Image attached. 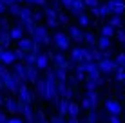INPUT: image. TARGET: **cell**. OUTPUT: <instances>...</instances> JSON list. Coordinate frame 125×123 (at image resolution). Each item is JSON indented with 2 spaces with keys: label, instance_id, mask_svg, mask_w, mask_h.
Returning <instances> with one entry per match:
<instances>
[{
  "label": "cell",
  "instance_id": "15",
  "mask_svg": "<svg viewBox=\"0 0 125 123\" xmlns=\"http://www.w3.org/2000/svg\"><path fill=\"white\" fill-rule=\"evenodd\" d=\"M69 36H71L74 42H83L85 33H83V31H80L78 25H71V27H69Z\"/></svg>",
  "mask_w": 125,
  "mask_h": 123
},
{
  "label": "cell",
  "instance_id": "12",
  "mask_svg": "<svg viewBox=\"0 0 125 123\" xmlns=\"http://www.w3.org/2000/svg\"><path fill=\"white\" fill-rule=\"evenodd\" d=\"M69 105H71V100L67 98H60L58 103H56V109H58V114L60 116H69Z\"/></svg>",
  "mask_w": 125,
  "mask_h": 123
},
{
  "label": "cell",
  "instance_id": "27",
  "mask_svg": "<svg viewBox=\"0 0 125 123\" xmlns=\"http://www.w3.org/2000/svg\"><path fill=\"white\" fill-rule=\"evenodd\" d=\"M116 35V27H114V25H111V24H105V25H103V27H102V36H114Z\"/></svg>",
  "mask_w": 125,
  "mask_h": 123
},
{
  "label": "cell",
  "instance_id": "31",
  "mask_svg": "<svg viewBox=\"0 0 125 123\" xmlns=\"http://www.w3.org/2000/svg\"><path fill=\"white\" fill-rule=\"evenodd\" d=\"M80 105H82V109H87V111H93V109H94L93 101L89 100V96H87V94H85L83 98H82V101H80Z\"/></svg>",
  "mask_w": 125,
  "mask_h": 123
},
{
  "label": "cell",
  "instance_id": "28",
  "mask_svg": "<svg viewBox=\"0 0 125 123\" xmlns=\"http://www.w3.org/2000/svg\"><path fill=\"white\" fill-rule=\"evenodd\" d=\"M54 65H58V67H67V63L69 60H65V56H63L62 53H58V54H54Z\"/></svg>",
  "mask_w": 125,
  "mask_h": 123
},
{
  "label": "cell",
  "instance_id": "13",
  "mask_svg": "<svg viewBox=\"0 0 125 123\" xmlns=\"http://www.w3.org/2000/svg\"><path fill=\"white\" fill-rule=\"evenodd\" d=\"M107 6H109V9L113 15H123L125 13V4L123 2H114V0H109L107 2Z\"/></svg>",
  "mask_w": 125,
  "mask_h": 123
},
{
  "label": "cell",
  "instance_id": "45",
  "mask_svg": "<svg viewBox=\"0 0 125 123\" xmlns=\"http://www.w3.org/2000/svg\"><path fill=\"white\" fill-rule=\"evenodd\" d=\"M107 121H109V123H122V120H120V114H111V116L107 118Z\"/></svg>",
  "mask_w": 125,
  "mask_h": 123
},
{
  "label": "cell",
  "instance_id": "16",
  "mask_svg": "<svg viewBox=\"0 0 125 123\" xmlns=\"http://www.w3.org/2000/svg\"><path fill=\"white\" fill-rule=\"evenodd\" d=\"M105 109H107L109 114H120L122 112V105H120L116 100H107L105 101Z\"/></svg>",
  "mask_w": 125,
  "mask_h": 123
},
{
  "label": "cell",
  "instance_id": "50",
  "mask_svg": "<svg viewBox=\"0 0 125 123\" xmlns=\"http://www.w3.org/2000/svg\"><path fill=\"white\" fill-rule=\"evenodd\" d=\"M0 123H9V120H7V114L0 111Z\"/></svg>",
  "mask_w": 125,
  "mask_h": 123
},
{
  "label": "cell",
  "instance_id": "19",
  "mask_svg": "<svg viewBox=\"0 0 125 123\" xmlns=\"http://www.w3.org/2000/svg\"><path fill=\"white\" fill-rule=\"evenodd\" d=\"M11 40H13L11 31H0V45H2L4 49H9Z\"/></svg>",
  "mask_w": 125,
  "mask_h": 123
},
{
  "label": "cell",
  "instance_id": "33",
  "mask_svg": "<svg viewBox=\"0 0 125 123\" xmlns=\"http://www.w3.org/2000/svg\"><path fill=\"white\" fill-rule=\"evenodd\" d=\"M33 13H34V11L29 9V6H24V7H22V11H20V18H22V20H25V18H31V16H33Z\"/></svg>",
  "mask_w": 125,
  "mask_h": 123
},
{
  "label": "cell",
  "instance_id": "8",
  "mask_svg": "<svg viewBox=\"0 0 125 123\" xmlns=\"http://www.w3.org/2000/svg\"><path fill=\"white\" fill-rule=\"evenodd\" d=\"M15 60H16L15 51H11V49L2 51V54H0V63H4V65H15Z\"/></svg>",
  "mask_w": 125,
  "mask_h": 123
},
{
  "label": "cell",
  "instance_id": "61",
  "mask_svg": "<svg viewBox=\"0 0 125 123\" xmlns=\"http://www.w3.org/2000/svg\"><path fill=\"white\" fill-rule=\"evenodd\" d=\"M123 85H125V82H123Z\"/></svg>",
  "mask_w": 125,
  "mask_h": 123
},
{
  "label": "cell",
  "instance_id": "60",
  "mask_svg": "<svg viewBox=\"0 0 125 123\" xmlns=\"http://www.w3.org/2000/svg\"><path fill=\"white\" fill-rule=\"evenodd\" d=\"M18 2H20V4H22V2H24V0H18Z\"/></svg>",
  "mask_w": 125,
  "mask_h": 123
},
{
  "label": "cell",
  "instance_id": "6",
  "mask_svg": "<svg viewBox=\"0 0 125 123\" xmlns=\"http://www.w3.org/2000/svg\"><path fill=\"white\" fill-rule=\"evenodd\" d=\"M20 85H22L20 78H16V76L11 73V76L6 80V89L11 92V94H18V91H20Z\"/></svg>",
  "mask_w": 125,
  "mask_h": 123
},
{
  "label": "cell",
  "instance_id": "11",
  "mask_svg": "<svg viewBox=\"0 0 125 123\" xmlns=\"http://www.w3.org/2000/svg\"><path fill=\"white\" fill-rule=\"evenodd\" d=\"M38 67L36 65H27V71H25V76H27V82L29 83H36L38 78H40V73H38Z\"/></svg>",
  "mask_w": 125,
  "mask_h": 123
},
{
  "label": "cell",
  "instance_id": "35",
  "mask_svg": "<svg viewBox=\"0 0 125 123\" xmlns=\"http://www.w3.org/2000/svg\"><path fill=\"white\" fill-rule=\"evenodd\" d=\"M98 87H100V85H98V82H96V80L87 78V82H85V89H87V91H96Z\"/></svg>",
  "mask_w": 125,
  "mask_h": 123
},
{
  "label": "cell",
  "instance_id": "5",
  "mask_svg": "<svg viewBox=\"0 0 125 123\" xmlns=\"http://www.w3.org/2000/svg\"><path fill=\"white\" fill-rule=\"evenodd\" d=\"M98 67L102 69L103 74H113L116 73V69H118V63H116V60H111V58H103V60L98 62Z\"/></svg>",
  "mask_w": 125,
  "mask_h": 123
},
{
  "label": "cell",
  "instance_id": "24",
  "mask_svg": "<svg viewBox=\"0 0 125 123\" xmlns=\"http://www.w3.org/2000/svg\"><path fill=\"white\" fill-rule=\"evenodd\" d=\"M80 107H82V105L78 103V101H73L71 100V105H69V118H78Z\"/></svg>",
  "mask_w": 125,
  "mask_h": 123
},
{
  "label": "cell",
  "instance_id": "23",
  "mask_svg": "<svg viewBox=\"0 0 125 123\" xmlns=\"http://www.w3.org/2000/svg\"><path fill=\"white\" fill-rule=\"evenodd\" d=\"M7 107V111L11 114H18V100L15 98H6V103H4Z\"/></svg>",
  "mask_w": 125,
  "mask_h": 123
},
{
  "label": "cell",
  "instance_id": "29",
  "mask_svg": "<svg viewBox=\"0 0 125 123\" xmlns=\"http://www.w3.org/2000/svg\"><path fill=\"white\" fill-rule=\"evenodd\" d=\"M7 11H9V15H13V16H20L22 6H20V2H15V4H11V6L7 7Z\"/></svg>",
  "mask_w": 125,
  "mask_h": 123
},
{
  "label": "cell",
  "instance_id": "46",
  "mask_svg": "<svg viewBox=\"0 0 125 123\" xmlns=\"http://www.w3.org/2000/svg\"><path fill=\"white\" fill-rule=\"evenodd\" d=\"M44 16H45L44 11H34V13H33V20H34V22H40Z\"/></svg>",
  "mask_w": 125,
  "mask_h": 123
},
{
  "label": "cell",
  "instance_id": "21",
  "mask_svg": "<svg viewBox=\"0 0 125 123\" xmlns=\"http://www.w3.org/2000/svg\"><path fill=\"white\" fill-rule=\"evenodd\" d=\"M85 7H87V6H85V2H83V0H74V2H73V7H71L69 11H71L74 16H78L80 13H83Z\"/></svg>",
  "mask_w": 125,
  "mask_h": 123
},
{
  "label": "cell",
  "instance_id": "49",
  "mask_svg": "<svg viewBox=\"0 0 125 123\" xmlns=\"http://www.w3.org/2000/svg\"><path fill=\"white\" fill-rule=\"evenodd\" d=\"M83 2H85V6H87V7H91V9H93V7H96L98 4H100V0H83Z\"/></svg>",
  "mask_w": 125,
  "mask_h": 123
},
{
  "label": "cell",
  "instance_id": "2",
  "mask_svg": "<svg viewBox=\"0 0 125 123\" xmlns=\"http://www.w3.org/2000/svg\"><path fill=\"white\" fill-rule=\"evenodd\" d=\"M47 27H49V25H38L36 31H34V35L31 38H33V40H36V42H40V44H44L45 47H49L51 42H53V36H49Z\"/></svg>",
  "mask_w": 125,
  "mask_h": 123
},
{
  "label": "cell",
  "instance_id": "7",
  "mask_svg": "<svg viewBox=\"0 0 125 123\" xmlns=\"http://www.w3.org/2000/svg\"><path fill=\"white\" fill-rule=\"evenodd\" d=\"M25 71H27V65H25L24 62H18V63H15V65H13V74H15L16 78H20V82H22V83H27Z\"/></svg>",
  "mask_w": 125,
  "mask_h": 123
},
{
  "label": "cell",
  "instance_id": "25",
  "mask_svg": "<svg viewBox=\"0 0 125 123\" xmlns=\"http://www.w3.org/2000/svg\"><path fill=\"white\" fill-rule=\"evenodd\" d=\"M111 38L109 36H100L98 38V49H102V51H107V49H111Z\"/></svg>",
  "mask_w": 125,
  "mask_h": 123
},
{
  "label": "cell",
  "instance_id": "58",
  "mask_svg": "<svg viewBox=\"0 0 125 123\" xmlns=\"http://www.w3.org/2000/svg\"><path fill=\"white\" fill-rule=\"evenodd\" d=\"M2 51H4V47H2V45H0V54H2Z\"/></svg>",
  "mask_w": 125,
  "mask_h": 123
},
{
  "label": "cell",
  "instance_id": "37",
  "mask_svg": "<svg viewBox=\"0 0 125 123\" xmlns=\"http://www.w3.org/2000/svg\"><path fill=\"white\" fill-rule=\"evenodd\" d=\"M36 56L38 54H34V53H27V58H25V65H36Z\"/></svg>",
  "mask_w": 125,
  "mask_h": 123
},
{
  "label": "cell",
  "instance_id": "32",
  "mask_svg": "<svg viewBox=\"0 0 125 123\" xmlns=\"http://www.w3.org/2000/svg\"><path fill=\"white\" fill-rule=\"evenodd\" d=\"M76 18H78V22H80V25H82V27H87V25L91 24V20H89V16L85 15V13H80V15L76 16Z\"/></svg>",
  "mask_w": 125,
  "mask_h": 123
},
{
  "label": "cell",
  "instance_id": "48",
  "mask_svg": "<svg viewBox=\"0 0 125 123\" xmlns=\"http://www.w3.org/2000/svg\"><path fill=\"white\" fill-rule=\"evenodd\" d=\"M116 36H118V40L122 42V44H125V31H123V27L116 31Z\"/></svg>",
  "mask_w": 125,
  "mask_h": 123
},
{
  "label": "cell",
  "instance_id": "3",
  "mask_svg": "<svg viewBox=\"0 0 125 123\" xmlns=\"http://www.w3.org/2000/svg\"><path fill=\"white\" fill-rule=\"evenodd\" d=\"M34 98H36V92L31 91L25 83H22V85H20V91H18V100L24 101V103H31V105H33Z\"/></svg>",
  "mask_w": 125,
  "mask_h": 123
},
{
  "label": "cell",
  "instance_id": "44",
  "mask_svg": "<svg viewBox=\"0 0 125 123\" xmlns=\"http://www.w3.org/2000/svg\"><path fill=\"white\" fill-rule=\"evenodd\" d=\"M114 60H116V63H118L120 67H125V53H120Z\"/></svg>",
  "mask_w": 125,
  "mask_h": 123
},
{
  "label": "cell",
  "instance_id": "38",
  "mask_svg": "<svg viewBox=\"0 0 125 123\" xmlns=\"http://www.w3.org/2000/svg\"><path fill=\"white\" fill-rule=\"evenodd\" d=\"M0 31H11V27H9V20L4 18V16H0Z\"/></svg>",
  "mask_w": 125,
  "mask_h": 123
},
{
  "label": "cell",
  "instance_id": "56",
  "mask_svg": "<svg viewBox=\"0 0 125 123\" xmlns=\"http://www.w3.org/2000/svg\"><path fill=\"white\" fill-rule=\"evenodd\" d=\"M67 123H80V121H78V118H69Z\"/></svg>",
  "mask_w": 125,
  "mask_h": 123
},
{
  "label": "cell",
  "instance_id": "55",
  "mask_svg": "<svg viewBox=\"0 0 125 123\" xmlns=\"http://www.w3.org/2000/svg\"><path fill=\"white\" fill-rule=\"evenodd\" d=\"M2 2H4V4H6V6H7V7H9V6H11V4H15V2H18V0H2Z\"/></svg>",
  "mask_w": 125,
  "mask_h": 123
},
{
  "label": "cell",
  "instance_id": "30",
  "mask_svg": "<svg viewBox=\"0 0 125 123\" xmlns=\"http://www.w3.org/2000/svg\"><path fill=\"white\" fill-rule=\"evenodd\" d=\"M109 24L114 25L116 29H122L123 27V22H122V16H120V15H113V16H111V20H109Z\"/></svg>",
  "mask_w": 125,
  "mask_h": 123
},
{
  "label": "cell",
  "instance_id": "54",
  "mask_svg": "<svg viewBox=\"0 0 125 123\" xmlns=\"http://www.w3.org/2000/svg\"><path fill=\"white\" fill-rule=\"evenodd\" d=\"M9 123H24V120H22V118H11Z\"/></svg>",
  "mask_w": 125,
  "mask_h": 123
},
{
  "label": "cell",
  "instance_id": "34",
  "mask_svg": "<svg viewBox=\"0 0 125 123\" xmlns=\"http://www.w3.org/2000/svg\"><path fill=\"white\" fill-rule=\"evenodd\" d=\"M98 118H100V116H98L96 109H93V111L87 114V120H85V123H96V121H98Z\"/></svg>",
  "mask_w": 125,
  "mask_h": 123
},
{
  "label": "cell",
  "instance_id": "52",
  "mask_svg": "<svg viewBox=\"0 0 125 123\" xmlns=\"http://www.w3.org/2000/svg\"><path fill=\"white\" fill-rule=\"evenodd\" d=\"M73 2H74V0H62V4L67 7V9H71V7H73Z\"/></svg>",
  "mask_w": 125,
  "mask_h": 123
},
{
  "label": "cell",
  "instance_id": "9",
  "mask_svg": "<svg viewBox=\"0 0 125 123\" xmlns=\"http://www.w3.org/2000/svg\"><path fill=\"white\" fill-rule=\"evenodd\" d=\"M34 92H36V96H40V98H47V80L45 78H38V82L34 83Z\"/></svg>",
  "mask_w": 125,
  "mask_h": 123
},
{
  "label": "cell",
  "instance_id": "53",
  "mask_svg": "<svg viewBox=\"0 0 125 123\" xmlns=\"http://www.w3.org/2000/svg\"><path fill=\"white\" fill-rule=\"evenodd\" d=\"M6 7H7V6L2 2V0H0V15H4V13H6Z\"/></svg>",
  "mask_w": 125,
  "mask_h": 123
},
{
  "label": "cell",
  "instance_id": "10",
  "mask_svg": "<svg viewBox=\"0 0 125 123\" xmlns=\"http://www.w3.org/2000/svg\"><path fill=\"white\" fill-rule=\"evenodd\" d=\"M93 13H94V16H98V18H103V16L113 15V13H111V9H109V6H107V2H105V4L100 2L96 7H93Z\"/></svg>",
  "mask_w": 125,
  "mask_h": 123
},
{
  "label": "cell",
  "instance_id": "36",
  "mask_svg": "<svg viewBox=\"0 0 125 123\" xmlns=\"http://www.w3.org/2000/svg\"><path fill=\"white\" fill-rule=\"evenodd\" d=\"M85 94L89 96V100L93 101L94 109H96V107H98V92H96V91H87V92H85Z\"/></svg>",
  "mask_w": 125,
  "mask_h": 123
},
{
  "label": "cell",
  "instance_id": "40",
  "mask_svg": "<svg viewBox=\"0 0 125 123\" xmlns=\"http://www.w3.org/2000/svg\"><path fill=\"white\" fill-rule=\"evenodd\" d=\"M58 20H60V25H67L69 24V16L65 15V11H60L58 13Z\"/></svg>",
  "mask_w": 125,
  "mask_h": 123
},
{
  "label": "cell",
  "instance_id": "20",
  "mask_svg": "<svg viewBox=\"0 0 125 123\" xmlns=\"http://www.w3.org/2000/svg\"><path fill=\"white\" fill-rule=\"evenodd\" d=\"M83 42H85L87 47H98V38L94 36V33H91V31H85Z\"/></svg>",
  "mask_w": 125,
  "mask_h": 123
},
{
  "label": "cell",
  "instance_id": "22",
  "mask_svg": "<svg viewBox=\"0 0 125 123\" xmlns=\"http://www.w3.org/2000/svg\"><path fill=\"white\" fill-rule=\"evenodd\" d=\"M71 60H73V62H76V63L85 62V58H83V49H82V47H74V49H71Z\"/></svg>",
  "mask_w": 125,
  "mask_h": 123
},
{
  "label": "cell",
  "instance_id": "41",
  "mask_svg": "<svg viewBox=\"0 0 125 123\" xmlns=\"http://www.w3.org/2000/svg\"><path fill=\"white\" fill-rule=\"evenodd\" d=\"M36 116H38V123H51V121L45 118V112L42 111V109H38V111H36Z\"/></svg>",
  "mask_w": 125,
  "mask_h": 123
},
{
  "label": "cell",
  "instance_id": "39",
  "mask_svg": "<svg viewBox=\"0 0 125 123\" xmlns=\"http://www.w3.org/2000/svg\"><path fill=\"white\" fill-rule=\"evenodd\" d=\"M114 76H116V80H120V82H125V67H118Z\"/></svg>",
  "mask_w": 125,
  "mask_h": 123
},
{
  "label": "cell",
  "instance_id": "18",
  "mask_svg": "<svg viewBox=\"0 0 125 123\" xmlns=\"http://www.w3.org/2000/svg\"><path fill=\"white\" fill-rule=\"evenodd\" d=\"M54 74H56V80H58V82H67V80H69V69H67V67H58V65H54Z\"/></svg>",
  "mask_w": 125,
  "mask_h": 123
},
{
  "label": "cell",
  "instance_id": "26",
  "mask_svg": "<svg viewBox=\"0 0 125 123\" xmlns=\"http://www.w3.org/2000/svg\"><path fill=\"white\" fill-rule=\"evenodd\" d=\"M24 27H20V25H13L11 27V36L13 40H20V38H24Z\"/></svg>",
  "mask_w": 125,
  "mask_h": 123
},
{
  "label": "cell",
  "instance_id": "42",
  "mask_svg": "<svg viewBox=\"0 0 125 123\" xmlns=\"http://www.w3.org/2000/svg\"><path fill=\"white\" fill-rule=\"evenodd\" d=\"M15 54H16V60H20V62H25V58H27V53H25V51H22L20 47L15 51Z\"/></svg>",
  "mask_w": 125,
  "mask_h": 123
},
{
  "label": "cell",
  "instance_id": "4",
  "mask_svg": "<svg viewBox=\"0 0 125 123\" xmlns=\"http://www.w3.org/2000/svg\"><path fill=\"white\" fill-rule=\"evenodd\" d=\"M58 13L54 7H44V15H45V18H47V25L49 27H53V29H56L58 25H60V20H58Z\"/></svg>",
  "mask_w": 125,
  "mask_h": 123
},
{
  "label": "cell",
  "instance_id": "1",
  "mask_svg": "<svg viewBox=\"0 0 125 123\" xmlns=\"http://www.w3.org/2000/svg\"><path fill=\"white\" fill-rule=\"evenodd\" d=\"M71 40L73 38L69 35H65V33H62V31H54L53 33V45L58 51H67L71 47Z\"/></svg>",
  "mask_w": 125,
  "mask_h": 123
},
{
  "label": "cell",
  "instance_id": "51",
  "mask_svg": "<svg viewBox=\"0 0 125 123\" xmlns=\"http://www.w3.org/2000/svg\"><path fill=\"white\" fill-rule=\"evenodd\" d=\"M60 6H63V4H62V0H54V2H53V6H51V7H54L56 11H60Z\"/></svg>",
  "mask_w": 125,
  "mask_h": 123
},
{
  "label": "cell",
  "instance_id": "62",
  "mask_svg": "<svg viewBox=\"0 0 125 123\" xmlns=\"http://www.w3.org/2000/svg\"><path fill=\"white\" fill-rule=\"evenodd\" d=\"M123 116H125V114H123Z\"/></svg>",
  "mask_w": 125,
  "mask_h": 123
},
{
  "label": "cell",
  "instance_id": "43",
  "mask_svg": "<svg viewBox=\"0 0 125 123\" xmlns=\"http://www.w3.org/2000/svg\"><path fill=\"white\" fill-rule=\"evenodd\" d=\"M47 0H24L25 6H45Z\"/></svg>",
  "mask_w": 125,
  "mask_h": 123
},
{
  "label": "cell",
  "instance_id": "57",
  "mask_svg": "<svg viewBox=\"0 0 125 123\" xmlns=\"http://www.w3.org/2000/svg\"><path fill=\"white\" fill-rule=\"evenodd\" d=\"M4 103H6V100H4V98H2V94H0V105H4Z\"/></svg>",
  "mask_w": 125,
  "mask_h": 123
},
{
  "label": "cell",
  "instance_id": "14",
  "mask_svg": "<svg viewBox=\"0 0 125 123\" xmlns=\"http://www.w3.org/2000/svg\"><path fill=\"white\" fill-rule=\"evenodd\" d=\"M49 54L47 53H38V56H36V67L40 71H45L47 69V65H49Z\"/></svg>",
  "mask_w": 125,
  "mask_h": 123
},
{
  "label": "cell",
  "instance_id": "47",
  "mask_svg": "<svg viewBox=\"0 0 125 123\" xmlns=\"http://www.w3.org/2000/svg\"><path fill=\"white\" fill-rule=\"evenodd\" d=\"M51 123H65V120H63V116H60V114H56V116H51Z\"/></svg>",
  "mask_w": 125,
  "mask_h": 123
},
{
  "label": "cell",
  "instance_id": "17",
  "mask_svg": "<svg viewBox=\"0 0 125 123\" xmlns=\"http://www.w3.org/2000/svg\"><path fill=\"white\" fill-rule=\"evenodd\" d=\"M33 45H34V40L33 38H20L18 40V47L22 49V51H25V53H31L33 51Z\"/></svg>",
  "mask_w": 125,
  "mask_h": 123
},
{
  "label": "cell",
  "instance_id": "59",
  "mask_svg": "<svg viewBox=\"0 0 125 123\" xmlns=\"http://www.w3.org/2000/svg\"><path fill=\"white\" fill-rule=\"evenodd\" d=\"M114 2H123V0H114Z\"/></svg>",
  "mask_w": 125,
  "mask_h": 123
}]
</instances>
